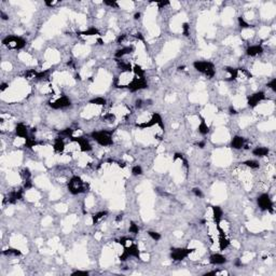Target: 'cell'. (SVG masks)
<instances>
[{
	"label": "cell",
	"instance_id": "obj_44",
	"mask_svg": "<svg viewBox=\"0 0 276 276\" xmlns=\"http://www.w3.org/2000/svg\"><path fill=\"white\" fill-rule=\"evenodd\" d=\"M128 241H130V240H128L127 237H121V238L119 240L118 243H119V244H121L122 246H125V245H126V243L128 242Z\"/></svg>",
	"mask_w": 276,
	"mask_h": 276
},
{
	"label": "cell",
	"instance_id": "obj_46",
	"mask_svg": "<svg viewBox=\"0 0 276 276\" xmlns=\"http://www.w3.org/2000/svg\"><path fill=\"white\" fill-rule=\"evenodd\" d=\"M142 104H144L142 99H137V100H136V107L137 108H140L141 106H142Z\"/></svg>",
	"mask_w": 276,
	"mask_h": 276
},
{
	"label": "cell",
	"instance_id": "obj_32",
	"mask_svg": "<svg viewBox=\"0 0 276 276\" xmlns=\"http://www.w3.org/2000/svg\"><path fill=\"white\" fill-rule=\"evenodd\" d=\"M142 168H141V166H139V165H136V166H134L132 168V175L133 176H140V175H142Z\"/></svg>",
	"mask_w": 276,
	"mask_h": 276
},
{
	"label": "cell",
	"instance_id": "obj_33",
	"mask_svg": "<svg viewBox=\"0 0 276 276\" xmlns=\"http://www.w3.org/2000/svg\"><path fill=\"white\" fill-rule=\"evenodd\" d=\"M37 145V141L35 140L34 138H26L25 139V147H27V148H32V147H35Z\"/></svg>",
	"mask_w": 276,
	"mask_h": 276
},
{
	"label": "cell",
	"instance_id": "obj_38",
	"mask_svg": "<svg viewBox=\"0 0 276 276\" xmlns=\"http://www.w3.org/2000/svg\"><path fill=\"white\" fill-rule=\"evenodd\" d=\"M104 120L105 121H108V122H114L116 121V116L113 114V113H106L104 116Z\"/></svg>",
	"mask_w": 276,
	"mask_h": 276
},
{
	"label": "cell",
	"instance_id": "obj_51",
	"mask_svg": "<svg viewBox=\"0 0 276 276\" xmlns=\"http://www.w3.org/2000/svg\"><path fill=\"white\" fill-rule=\"evenodd\" d=\"M0 15H1V17H2V20H8V15L4 14L3 12H1V13H0Z\"/></svg>",
	"mask_w": 276,
	"mask_h": 276
},
{
	"label": "cell",
	"instance_id": "obj_31",
	"mask_svg": "<svg viewBox=\"0 0 276 276\" xmlns=\"http://www.w3.org/2000/svg\"><path fill=\"white\" fill-rule=\"evenodd\" d=\"M120 67L123 71H126V72H131L133 70L132 66H131L130 63H125V62H121L120 63Z\"/></svg>",
	"mask_w": 276,
	"mask_h": 276
},
{
	"label": "cell",
	"instance_id": "obj_29",
	"mask_svg": "<svg viewBox=\"0 0 276 276\" xmlns=\"http://www.w3.org/2000/svg\"><path fill=\"white\" fill-rule=\"evenodd\" d=\"M107 214H108L107 211H99V213L95 214V215L93 216V223H94V224H96V223L98 222L99 220L103 219V218H104Z\"/></svg>",
	"mask_w": 276,
	"mask_h": 276
},
{
	"label": "cell",
	"instance_id": "obj_17",
	"mask_svg": "<svg viewBox=\"0 0 276 276\" xmlns=\"http://www.w3.org/2000/svg\"><path fill=\"white\" fill-rule=\"evenodd\" d=\"M222 215H223V211L220 206H213V218H214L216 224H220Z\"/></svg>",
	"mask_w": 276,
	"mask_h": 276
},
{
	"label": "cell",
	"instance_id": "obj_41",
	"mask_svg": "<svg viewBox=\"0 0 276 276\" xmlns=\"http://www.w3.org/2000/svg\"><path fill=\"white\" fill-rule=\"evenodd\" d=\"M192 192H193V194H194L196 197H202V196H203V192H202V190H201V189H199V188H193Z\"/></svg>",
	"mask_w": 276,
	"mask_h": 276
},
{
	"label": "cell",
	"instance_id": "obj_25",
	"mask_svg": "<svg viewBox=\"0 0 276 276\" xmlns=\"http://www.w3.org/2000/svg\"><path fill=\"white\" fill-rule=\"evenodd\" d=\"M2 254L4 255V256H21L22 255V252H21L18 249H15V248H9V249H7V250H3Z\"/></svg>",
	"mask_w": 276,
	"mask_h": 276
},
{
	"label": "cell",
	"instance_id": "obj_52",
	"mask_svg": "<svg viewBox=\"0 0 276 276\" xmlns=\"http://www.w3.org/2000/svg\"><path fill=\"white\" fill-rule=\"evenodd\" d=\"M134 18H135V20H139V18H140V13H139V12H138V13H135Z\"/></svg>",
	"mask_w": 276,
	"mask_h": 276
},
{
	"label": "cell",
	"instance_id": "obj_42",
	"mask_svg": "<svg viewBox=\"0 0 276 276\" xmlns=\"http://www.w3.org/2000/svg\"><path fill=\"white\" fill-rule=\"evenodd\" d=\"M104 3L106 6L111 7V8H118V3L116 1H108V0H106V1H104Z\"/></svg>",
	"mask_w": 276,
	"mask_h": 276
},
{
	"label": "cell",
	"instance_id": "obj_47",
	"mask_svg": "<svg viewBox=\"0 0 276 276\" xmlns=\"http://www.w3.org/2000/svg\"><path fill=\"white\" fill-rule=\"evenodd\" d=\"M8 86L9 85L7 84V83H2V84H1V87H0V91H1V92H4V91L8 89Z\"/></svg>",
	"mask_w": 276,
	"mask_h": 276
},
{
	"label": "cell",
	"instance_id": "obj_45",
	"mask_svg": "<svg viewBox=\"0 0 276 276\" xmlns=\"http://www.w3.org/2000/svg\"><path fill=\"white\" fill-rule=\"evenodd\" d=\"M126 38V35H121V36L118 37V43H122Z\"/></svg>",
	"mask_w": 276,
	"mask_h": 276
},
{
	"label": "cell",
	"instance_id": "obj_3",
	"mask_svg": "<svg viewBox=\"0 0 276 276\" xmlns=\"http://www.w3.org/2000/svg\"><path fill=\"white\" fill-rule=\"evenodd\" d=\"M68 190L71 194L77 195L85 191V183L79 176H73L68 182Z\"/></svg>",
	"mask_w": 276,
	"mask_h": 276
},
{
	"label": "cell",
	"instance_id": "obj_9",
	"mask_svg": "<svg viewBox=\"0 0 276 276\" xmlns=\"http://www.w3.org/2000/svg\"><path fill=\"white\" fill-rule=\"evenodd\" d=\"M71 102L70 99L68 98L67 96H61L59 98H57L56 100L50 103V107L53 108V109H66V108L70 107Z\"/></svg>",
	"mask_w": 276,
	"mask_h": 276
},
{
	"label": "cell",
	"instance_id": "obj_15",
	"mask_svg": "<svg viewBox=\"0 0 276 276\" xmlns=\"http://www.w3.org/2000/svg\"><path fill=\"white\" fill-rule=\"evenodd\" d=\"M245 144V138L242 136H234L232 138L231 141V147L233 149H242Z\"/></svg>",
	"mask_w": 276,
	"mask_h": 276
},
{
	"label": "cell",
	"instance_id": "obj_5",
	"mask_svg": "<svg viewBox=\"0 0 276 276\" xmlns=\"http://www.w3.org/2000/svg\"><path fill=\"white\" fill-rule=\"evenodd\" d=\"M130 257H135L137 259H140V251H139V248L136 244H131L128 247H125L123 254L120 256V260L121 261H125L127 260Z\"/></svg>",
	"mask_w": 276,
	"mask_h": 276
},
{
	"label": "cell",
	"instance_id": "obj_22",
	"mask_svg": "<svg viewBox=\"0 0 276 276\" xmlns=\"http://www.w3.org/2000/svg\"><path fill=\"white\" fill-rule=\"evenodd\" d=\"M225 71L230 73V79H228V81H233V80H236V78L238 77L240 69H236V68H232V67H228L227 69H225Z\"/></svg>",
	"mask_w": 276,
	"mask_h": 276
},
{
	"label": "cell",
	"instance_id": "obj_36",
	"mask_svg": "<svg viewBox=\"0 0 276 276\" xmlns=\"http://www.w3.org/2000/svg\"><path fill=\"white\" fill-rule=\"evenodd\" d=\"M128 231H130L131 233H133V234H138V232H139V228H138V225L136 224L135 222H131Z\"/></svg>",
	"mask_w": 276,
	"mask_h": 276
},
{
	"label": "cell",
	"instance_id": "obj_8",
	"mask_svg": "<svg viewBox=\"0 0 276 276\" xmlns=\"http://www.w3.org/2000/svg\"><path fill=\"white\" fill-rule=\"evenodd\" d=\"M257 203H258L260 209H262V210H272V208H273V201H272V199L268 193H262L258 197Z\"/></svg>",
	"mask_w": 276,
	"mask_h": 276
},
{
	"label": "cell",
	"instance_id": "obj_48",
	"mask_svg": "<svg viewBox=\"0 0 276 276\" xmlns=\"http://www.w3.org/2000/svg\"><path fill=\"white\" fill-rule=\"evenodd\" d=\"M205 145H206L205 141H200V142H197V147L201 148V149H203L204 147H205Z\"/></svg>",
	"mask_w": 276,
	"mask_h": 276
},
{
	"label": "cell",
	"instance_id": "obj_34",
	"mask_svg": "<svg viewBox=\"0 0 276 276\" xmlns=\"http://www.w3.org/2000/svg\"><path fill=\"white\" fill-rule=\"evenodd\" d=\"M72 133H73V130H71V128H66V130H64V131H61V132H59V135H61V137H71Z\"/></svg>",
	"mask_w": 276,
	"mask_h": 276
},
{
	"label": "cell",
	"instance_id": "obj_11",
	"mask_svg": "<svg viewBox=\"0 0 276 276\" xmlns=\"http://www.w3.org/2000/svg\"><path fill=\"white\" fill-rule=\"evenodd\" d=\"M72 140L76 141L77 144L80 146V150L82 152H89L92 150V146H91L90 141L87 140L84 137H72Z\"/></svg>",
	"mask_w": 276,
	"mask_h": 276
},
{
	"label": "cell",
	"instance_id": "obj_2",
	"mask_svg": "<svg viewBox=\"0 0 276 276\" xmlns=\"http://www.w3.org/2000/svg\"><path fill=\"white\" fill-rule=\"evenodd\" d=\"M193 67L196 69L199 72L203 73L208 78H213L216 73L215 70V65L211 62H206V61H195L193 63Z\"/></svg>",
	"mask_w": 276,
	"mask_h": 276
},
{
	"label": "cell",
	"instance_id": "obj_14",
	"mask_svg": "<svg viewBox=\"0 0 276 276\" xmlns=\"http://www.w3.org/2000/svg\"><path fill=\"white\" fill-rule=\"evenodd\" d=\"M263 52V48L259 44H255V45H250L248 46L247 50H246V53H247L248 56H257V55H260V54Z\"/></svg>",
	"mask_w": 276,
	"mask_h": 276
},
{
	"label": "cell",
	"instance_id": "obj_43",
	"mask_svg": "<svg viewBox=\"0 0 276 276\" xmlns=\"http://www.w3.org/2000/svg\"><path fill=\"white\" fill-rule=\"evenodd\" d=\"M89 272L87 271H76V272H73L72 275H89Z\"/></svg>",
	"mask_w": 276,
	"mask_h": 276
},
{
	"label": "cell",
	"instance_id": "obj_16",
	"mask_svg": "<svg viewBox=\"0 0 276 276\" xmlns=\"http://www.w3.org/2000/svg\"><path fill=\"white\" fill-rule=\"evenodd\" d=\"M53 149L55 152L57 153H62L64 150H65V141L62 137H57L55 138L54 140V145H53Z\"/></svg>",
	"mask_w": 276,
	"mask_h": 276
},
{
	"label": "cell",
	"instance_id": "obj_19",
	"mask_svg": "<svg viewBox=\"0 0 276 276\" xmlns=\"http://www.w3.org/2000/svg\"><path fill=\"white\" fill-rule=\"evenodd\" d=\"M133 51H134V48H133L132 45H130V46H124V48L120 49V50H118V51L116 52V57L117 58H122L124 55H127V54L132 53Z\"/></svg>",
	"mask_w": 276,
	"mask_h": 276
},
{
	"label": "cell",
	"instance_id": "obj_28",
	"mask_svg": "<svg viewBox=\"0 0 276 276\" xmlns=\"http://www.w3.org/2000/svg\"><path fill=\"white\" fill-rule=\"evenodd\" d=\"M90 103L93 105H97V106H105L107 102H106V99H105L104 97H95V98L92 99Z\"/></svg>",
	"mask_w": 276,
	"mask_h": 276
},
{
	"label": "cell",
	"instance_id": "obj_13",
	"mask_svg": "<svg viewBox=\"0 0 276 276\" xmlns=\"http://www.w3.org/2000/svg\"><path fill=\"white\" fill-rule=\"evenodd\" d=\"M15 133H16V136H18V137H21V138H24V139L29 137L28 128H27V126L24 125L23 123L17 124L16 127H15Z\"/></svg>",
	"mask_w": 276,
	"mask_h": 276
},
{
	"label": "cell",
	"instance_id": "obj_18",
	"mask_svg": "<svg viewBox=\"0 0 276 276\" xmlns=\"http://www.w3.org/2000/svg\"><path fill=\"white\" fill-rule=\"evenodd\" d=\"M270 152L269 148L266 147H257L252 150V154L255 156H259V158H263V156H266Z\"/></svg>",
	"mask_w": 276,
	"mask_h": 276
},
{
	"label": "cell",
	"instance_id": "obj_7",
	"mask_svg": "<svg viewBox=\"0 0 276 276\" xmlns=\"http://www.w3.org/2000/svg\"><path fill=\"white\" fill-rule=\"evenodd\" d=\"M147 86H148V84H147V81L145 78H138V77H135V78H133L132 81L128 83L127 89H128L131 92H137V91L147 89Z\"/></svg>",
	"mask_w": 276,
	"mask_h": 276
},
{
	"label": "cell",
	"instance_id": "obj_6",
	"mask_svg": "<svg viewBox=\"0 0 276 276\" xmlns=\"http://www.w3.org/2000/svg\"><path fill=\"white\" fill-rule=\"evenodd\" d=\"M153 125H159V126H160L162 130H164V128H165L163 120H162V118H161L160 114H159V113H156V112L153 113L152 117H151V119H150V121L144 122V123H140V124H137V127H139V128H142V130H144V128H147V127L153 126Z\"/></svg>",
	"mask_w": 276,
	"mask_h": 276
},
{
	"label": "cell",
	"instance_id": "obj_1",
	"mask_svg": "<svg viewBox=\"0 0 276 276\" xmlns=\"http://www.w3.org/2000/svg\"><path fill=\"white\" fill-rule=\"evenodd\" d=\"M91 136L100 146L108 147L113 144L112 131H95L91 134Z\"/></svg>",
	"mask_w": 276,
	"mask_h": 276
},
{
	"label": "cell",
	"instance_id": "obj_37",
	"mask_svg": "<svg viewBox=\"0 0 276 276\" xmlns=\"http://www.w3.org/2000/svg\"><path fill=\"white\" fill-rule=\"evenodd\" d=\"M238 24H240L241 28H250L251 25H249L247 22H245V20L243 17H238Z\"/></svg>",
	"mask_w": 276,
	"mask_h": 276
},
{
	"label": "cell",
	"instance_id": "obj_4",
	"mask_svg": "<svg viewBox=\"0 0 276 276\" xmlns=\"http://www.w3.org/2000/svg\"><path fill=\"white\" fill-rule=\"evenodd\" d=\"M193 251H194L193 248H183V247L173 248L172 251H170V258L174 261H182L189 255H191Z\"/></svg>",
	"mask_w": 276,
	"mask_h": 276
},
{
	"label": "cell",
	"instance_id": "obj_24",
	"mask_svg": "<svg viewBox=\"0 0 276 276\" xmlns=\"http://www.w3.org/2000/svg\"><path fill=\"white\" fill-rule=\"evenodd\" d=\"M25 45H26V40L23 39L22 37H16V40H15L13 48L16 49V50H22V49L25 48Z\"/></svg>",
	"mask_w": 276,
	"mask_h": 276
},
{
	"label": "cell",
	"instance_id": "obj_40",
	"mask_svg": "<svg viewBox=\"0 0 276 276\" xmlns=\"http://www.w3.org/2000/svg\"><path fill=\"white\" fill-rule=\"evenodd\" d=\"M268 87L275 92V91H276V79H272V80H271V82H269V83H268Z\"/></svg>",
	"mask_w": 276,
	"mask_h": 276
},
{
	"label": "cell",
	"instance_id": "obj_50",
	"mask_svg": "<svg viewBox=\"0 0 276 276\" xmlns=\"http://www.w3.org/2000/svg\"><path fill=\"white\" fill-rule=\"evenodd\" d=\"M216 274H217V271H211V272H207L205 275H216Z\"/></svg>",
	"mask_w": 276,
	"mask_h": 276
},
{
	"label": "cell",
	"instance_id": "obj_49",
	"mask_svg": "<svg viewBox=\"0 0 276 276\" xmlns=\"http://www.w3.org/2000/svg\"><path fill=\"white\" fill-rule=\"evenodd\" d=\"M230 113H231V114H236L237 111H236L235 109H234L233 107H230Z\"/></svg>",
	"mask_w": 276,
	"mask_h": 276
},
{
	"label": "cell",
	"instance_id": "obj_53",
	"mask_svg": "<svg viewBox=\"0 0 276 276\" xmlns=\"http://www.w3.org/2000/svg\"><path fill=\"white\" fill-rule=\"evenodd\" d=\"M122 218H123V215L120 214V215H118V216H117L116 220H117V221H120V220H122Z\"/></svg>",
	"mask_w": 276,
	"mask_h": 276
},
{
	"label": "cell",
	"instance_id": "obj_26",
	"mask_svg": "<svg viewBox=\"0 0 276 276\" xmlns=\"http://www.w3.org/2000/svg\"><path fill=\"white\" fill-rule=\"evenodd\" d=\"M81 35H83V36H86V37L97 36V35H99V31H98V29L95 28V27H91V28H89L87 30L82 31Z\"/></svg>",
	"mask_w": 276,
	"mask_h": 276
},
{
	"label": "cell",
	"instance_id": "obj_30",
	"mask_svg": "<svg viewBox=\"0 0 276 276\" xmlns=\"http://www.w3.org/2000/svg\"><path fill=\"white\" fill-rule=\"evenodd\" d=\"M21 176H22L23 180H24V181L30 180V177H31L30 170H29L28 168H24L22 172H21Z\"/></svg>",
	"mask_w": 276,
	"mask_h": 276
},
{
	"label": "cell",
	"instance_id": "obj_23",
	"mask_svg": "<svg viewBox=\"0 0 276 276\" xmlns=\"http://www.w3.org/2000/svg\"><path fill=\"white\" fill-rule=\"evenodd\" d=\"M133 71L135 73V76L138 78H145V75H146V70L142 69V67L139 65H135L133 67Z\"/></svg>",
	"mask_w": 276,
	"mask_h": 276
},
{
	"label": "cell",
	"instance_id": "obj_35",
	"mask_svg": "<svg viewBox=\"0 0 276 276\" xmlns=\"http://www.w3.org/2000/svg\"><path fill=\"white\" fill-rule=\"evenodd\" d=\"M148 235H149L151 238H152L153 241H155V242H158V241L161 240V234L158 233V232H154V231H149L148 232Z\"/></svg>",
	"mask_w": 276,
	"mask_h": 276
},
{
	"label": "cell",
	"instance_id": "obj_27",
	"mask_svg": "<svg viewBox=\"0 0 276 276\" xmlns=\"http://www.w3.org/2000/svg\"><path fill=\"white\" fill-rule=\"evenodd\" d=\"M244 164H245L247 167H250V168H252V169H257V168H259L260 167L259 162L256 161V160H248V161H246Z\"/></svg>",
	"mask_w": 276,
	"mask_h": 276
},
{
	"label": "cell",
	"instance_id": "obj_39",
	"mask_svg": "<svg viewBox=\"0 0 276 276\" xmlns=\"http://www.w3.org/2000/svg\"><path fill=\"white\" fill-rule=\"evenodd\" d=\"M182 30H183V35L184 36H189V31H190V26L188 23H184L182 25Z\"/></svg>",
	"mask_w": 276,
	"mask_h": 276
},
{
	"label": "cell",
	"instance_id": "obj_10",
	"mask_svg": "<svg viewBox=\"0 0 276 276\" xmlns=\"http://www.w3.org/2000/svg\"><path fill=\"white\" fill-rule=\"evenodd\" d=\"M264 98H265V94L263 92H257V93L252 94V95L248 96L247 104L250 108H255L257 105L259 104V103H261Z\"/></svg>",
	"mask_w": 276,
	"mask_h": 276
},
{
	"label": "cell",
	"instance_id": "obj_12",
	"mask_svg": "<svg viewBox=\"0 0 276 276\" xmlns=\"http://www.w3.org/2000/svg\"><path fill=\"white\" fill-rule=\"evenodd\" d=\"M228 261L223 255L221 254H214L209 257V262L213 265H222Z\"/></svg>",
	"mask_w": 276,
	"mask_h": 276
},
{
	"label": "cell",
	"instance_id": "obj_21",
	"mask_svg": "<svg viewBox=\"0 0 276 276\" xmlns=\"http://www.w3.org/2000/svg\"><path fill=\"white\" fill-rule=\"evenodd\" d=\"M230 245V241L225 237V235H219V248L220 250H224Z\"/></svg>",
	"mask_w": 276,
	"mask_h": 276
},
{
	"label": "cell",
	"instance_id": "obj_20",
	"mask_svg": "<svg viewBox=\"0 0 276 276\" xmlns=\"http://www.w3.org/2000/svg\"><path fill=\"white\" fill-rule=\"evenodd\" d=\"M197 131H199V133H200L201 135H207V134H208L209 127H208V125H207V123L205 122L204 119H202L200 125H199V127H197Z\"/></svg>",
	"mask_w": 276,
	"mask_h": 276
}]
</instances>
